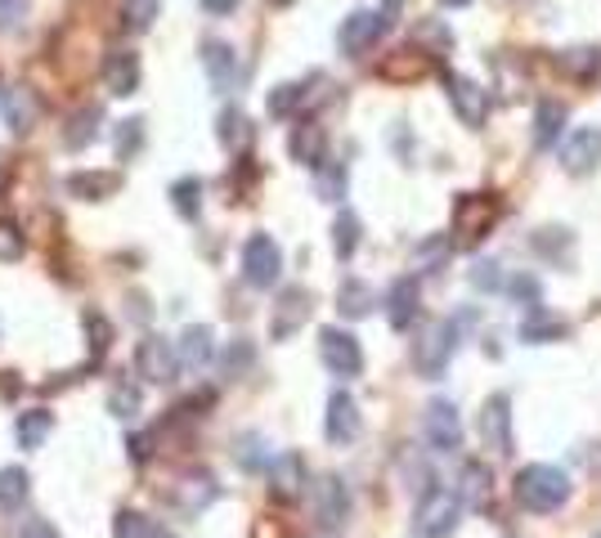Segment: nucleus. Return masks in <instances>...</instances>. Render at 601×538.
I'll return each instance as SVG.
<instances>
[{"label": "nucleus", "instance_id": "1", "mask_svg": "<svg viewBox=\"0 0 601 538\" xmlns=\"http://www.w3.org/2000/svg\"><path fill=\"white\" fill-rule=\"evenodd\" d=\"M516 503L525 507V512H539V516H548V512H561L566 503H570V476L561 466H552V462H529V466H520L516 471Z\"/></svg>", "mask_w": 601, "mask_h": 538}, {"label": "nucleus", "instance_id": "2", "mask_svg": "<svg viewBox=\"0 0 601 538\" xmlns=\"http://www.w3.org/2000/svg\"><path fill=\"white\" fill-rule=\"evenodd\" d=\"M279 275H283V251H279V243H275L270 234H251V238L243 243V283L256 288V292H265V288L279 283Z\"/></svg>", "mask_w": 601, "mask_h": 538}, {"label": "nucleus", "instance_id": "3", "mask_svg": "<svg viewBox=\"0 0 601 538\" xmlns=\"http://www.w3.org/2000/svg\"><path fill=\"white\" fill-rule=\"evenodd\" d=\"M453 351H458V323H431V327H422V336L414 342V368L427 381H436V377H444Z\"/></svg>", "mask_w": 601, "mask_h": 538}, {"label": "nucleus", "instance_id": "4", "mask_svg": "<svg viewBox=\"0 0 601 538\" xmlns=\"http://www.w3.org/2000/svg\"><path fill=\"white\" fill-rule=\"evenodd\" d=\"M319 359L332 377H359L364 373V351H359V336H351L346 327H323L319 332Z\"/></svg>", "mask_w": 601, "mask_h": 538}, {"label": "nucleus", "instance_id": "5", "mask_svg": "<svg viewBox=\"0 0 601 538\" xmlns=\"http://www.w3.org/2000/svg\"><path fill=\"white\" fill-rule=\"evenodd\" d=\"M386 28H390V19H386L382 10H355V14H346L342 28H337V50H342L346 58H364V54L386 36Z\"/></svg>", "mask_w": 601, "mask_h": 538}, {"label": "nucleus", "instance_id": "6", "mask_svg": "<svg viewBox=\"0 0 601 538\" xmlns=\"http://www.w3.org/2000/svg\"><path fill=\"white\" fill-rule=\"evenodd\" d=\"M458 494L453 489H427L422 498H418V512H414V520H418V534L422 538H449L453 534V525H458Z\"/></svg>", "mask_w": 601, "mask_h": 538}, {"label": "nucleus", "instance_id": "7", "mask_svg": "<svg viewBox=\"0 0 601 538\" xmlns=\"http://www.w3.org/2000/svg\"><path fill=\"white\" fill-rule=\"evenodd\" d=\"M136 368H140V377L144 381H153V386H167V381H175V373H180V359H175V346L167 342V336H144V342L136 346Z\"/></svg>", "mask_w": 601, "mask_h": 538}, {"label": "nucleus", "instance_id": "8", "mask_svg": "<svg viewBox=\"0 0 601 538\" xmlns=\"http://www.w3.org/2000/svg\"><path fill=\"white\" fill-rule=\"evenodd\" d=\"M346 516H351V489H346V481L342 476H323L314 485V520L323 529H342Z\"/></svg>", "mask_w": 601, "mask_h": 538}, {"label": "nucleus", "instance_id": "9", "mask_svg": "<svg viewBox=\"0 0 601 538\" xmlns=\"http://www.w3.org/2000/svg\"><path fill=\"white\" fill-rule=\"evenodd\" d=\"M444 86H449V104H453V112H458L466 126H481V121L490 117V95H485V86H481V82L449 73V77H444Z\"/></svg>", "mask_w": 601, "mask_h": 538}, {"label": "nucleus", "instance_id": "10", "mask_svg": "<svg viewBox=\"0 0 601 538\" xmlns=\"http://www.w3.org/2000/svg\"><path fill=\"white\" fill-rule=\"evenodd\" d=\"M104 86L112 99H130L140 90V54L136 50H108L104 54Z\"/></svg>", "mask_w": 601, "mask_h": 538}, {"label": "nucleus", "instance_id": "11", "mask_svg": "<svg viewBox=\"0 0 601 538\" xmlns=\"http://www.w3.org/2000/svg\"><path fill=\"white\" fill-rule=\"evenodd\" d=\"M0 112H6V126L14 140H23V134H32V126L41 121V99L32 86H10L6 95H0Z\"/></svg>", "mask_w": 601, "mask_h": 538}, {"label": "nucleus", "instance_id": "12", "mask_svg": "<svg viewBox=\"0 0 601 538\" xmlns=\"http://www.w3.org/2000/svg\"><path fill=\"white\" fill-rule=\"evenodd\" d=\"M422 431H427V444H431V449L449 453V449H458V440H462V418H458V409H453L449 399H431V404H427V418H422Z\"/></svg>", "mask_w": 601, "mask_h": 538}, {"label": "nucleus", "instance_id": "13", "mask_svg": "<svg viewBox=\"0 0 601 538\" xmlns=\"http://www.w3.org/2000/svg\"><path fill=\"white\" fill-rule=\"evenodd\" d=\"M359 427H364L359 404H355L346 390H332V399H328V422H323L328 440H332V444H355V440H359Z\"/></svg>", "mask_w": 601, "mask_h": 538}, {"label": "nucleus", "instance_id": "14", "mask_svg": "<svg viewBox=\"0 0 601 538\" xmlns=\"http://www.w3.org/2000/svg\"><path fill=\"white\" fill-rule=\"evenodd\" d=\"M561 162H566L570 175L597 171L601 166V126H579L566 140V149H561Z\"/></svg>", "mask_w": 601, "mask_h": 538}, {"label": "nucleus", "instance_id": "15", "mask_svg": "<svg viewBox=\"0 0 601 538\" xmlns=\"http://www.w3.org/2000/svg\"><path fill=\"white\" fill-rule=\"evenodd\" d=\"M512 404H507V395H490L485 399V409H481V440L494 449V453H512Z\"/></svg>", "mask_w": 601, "mask_h": 538}, {"label": "nucleus", "instance_id": "16", "mask_svg": "<svg viewBox=\"0 0 601 538\" xmlns=\"http://www.w3.org/2000/svg\"><path fill=\"white\" fill-rule=\"evenodd\" d=\"M171 346H175L180 368H207L216 359V332L207 323H193V327L180 332V342H171Z\"/></svg>", "mask_w": 601, "mask_h": 538}, {"label": "nucleus", "instance_id": "17", "mask_svg": "<svg viewBox=\"0 0 601 538\" xmlns=\"http://www.w3.org/2000/svg\"><path fill=\"white\" fill-rule=\"evenodd\" d=\"M216 498H221V485H216L212 471H189L184 481H175V494H171V503L180 512H203Z\"/></svg>", "mask_w": 601, "mask_h": 538}, {"label": "nucleus", "instance_id": "18", "mask_svg": "<svg viewBox=\"0 0 601 538\" xmlns=\"http://www.w3.org/2000/svg\"><path fill=\"white\" fill-rule=\"evenodd\" d=\"M99 126H104V108L99 104H86L68 117V126H63V149L68 153H86L95 140H99Z\"/></svg>", "mask_w": 601, "mask_h": 538}, {"label": "nucleus", "instance_id": "19", "mask_svg": "<svg viewBox=\"0 0 601 538\" xmlns=\"http://www.w3.org/2000/svg\"><path fill=\"white\" fill-rule=\"evenodd\" d=\"M203 67H207V82L225 95L234 90V77H238V54L229 41H203Z\"/></svg>", "mask_w": 601, "mask_h": 538}, {"label": "nucleus", "instance_id": "20", "mask_svg": "<svg viewBox=\"0 0 601 538\" xmlns=\"http://www.w3.org/2000/svg\"><path fill=\"white\" fill-rule=\"evenodd\" d=\"M323 149H328V134H323L319 121H301V126L292 130V140H288V153H292L301 166H310V171H319V166L328 162Z\"/></svg>", "mask_w": 601, "mask_h": 538}, {"label": "nucleus", "instance_id": "21", "mask_svg": "<svg viewBox=\"0 0 601 538\" xmlns=\"http://www.w3.org/2000/svg\"><path fill=\"white\" fill-rule=\"evenodd\" d=\"M63 189H68V197H77V202H104V197H112V193L121 189V175H108V171H77V175L63 180Z\"/></svg>", "mask_w": 601, "mask_h": 538}, {"label": "nucleus", "instance_id": "22", "mask_svg": "<svg viewBox=\"0 0 601 538\" xmlns=\"http://www.w3.org/2000/svg\"><path fill=\"white\" fill-rule=\"evenodd\" d=\"M270 485H275V498H297L305 489V462H301V453L270 458Z\"/></svg>", "mask_w": 601, "mask_h": 538}, {"label": "nucleus", "instance_id": "23", "mask_svg": "<svg viewBox=\"0 0 601 538\" xmlns=\"http://www.w3.org/2000/svg\"><path fill=\"white\" fill-rule=\"evenodd\" d=\"M305 319H310V292L305 288H288L279 297V310H275V336L283 342V336H292Z\"/></svg>", "mask_w": 601, "mask_h": 538}, {"label": "nucleus", "instance_id": "24", "mask_svg": "<svg viewBox=\"0 0 601 538\" xmlns=\"http://www.w3.org/2000/svg\"><path fill=\"white\" fill-rule=\"evenodd\" d=\"M386 314H390V327H409L418 319V279H395L390 283Z\"/></svg>", "mask_w": 601, "mask_h": 538}, {"label": "nucleus", "instance_id": "25", "mask_svg": "<svg viewBox=\"0 0 601 538\" xmlns=\"http://www.w3.org/2000/svg\"><path fill=\"white\" fill-rule=\"evenodd\" d=\"M50 431H54V413H50V409H28V413H19L14 440H19V449L36 453V449L50 440Z\"/></svg>", "mask_w": 601, "mask_h": 538}, {"label": "nucleus", "instance_id": "26", "mask_svg": "<svg viewBox=\"0 0 601 538\" xmlns=\"http://www.w3.org/2000/svg\"><path fill=\"white\" fill-rule=\"evenodd\" d=\"M144 409V386L140 381H130V377H117L112 386H108V413L112 418H136Z\"/></svg>", "mask_w": 601, "mask_h": 538}, {"label": "nucleus", "instance_id": "27", "mask_svg": "<svg viewBox=\"0 0 601 538\" xmlns=\"http://www.w3.org/2000/svg\"><path fill=\"white\" fill-rule=\"evenodd\" d=\"M561 126H566V104L544 99L539 112H534V149H552L561 140Z\"/></svg>", "mask_w": 601, "mask_h": 538}, {"label": "nucleus", "instance_id": "28", "mask_svg": "<svg viewBox=\"0 0 601 538\" xmlns=\"http://www.w3.org/2000/svg\"><path fill=\"white\" fill-rule=\"evenodd\" d=\"M32 494V476L23 466H0V512H19Z\"/></svg>", "mask_w": 601, "mask_h": 538}, {"label": "nucleus", "instance_id": "29", "mask_svg": "<svg viewBox=\"0 0 601 538\" xmlns=\"http://www.w3.org/2000/svg\"><path fill=\"white\" fill-rule=\"evenodd\" d=\"M171 207H175L180 220H197V216H203V180H193V175L175 180L171 184Z\"/></svg>", "mask_w": 601, "mask_h": 538}, {"label": "nucleus", "instance_id": "30", "mask_svg": "<svg viewBox=\"0 0 601 538\" xmlns=\"http://www.w3.org/2000/svg\"><path fill=\"white\" fill-rule=\"evenodd\" d=\"M140 149H144V117H126L112 130V153H117V162H136Z\"/></svg>", "mask_w": 601, "mask_h": 538}, {"label": "nucleus", "instance_id": "31", "mask_svg": "<svg viewBox=\"0 0 601 538\" xmlns=\"http://www.w3.org/2000/svg\"><path fill=\"white\" fill-rule=\"evenodd\" d=\"M359 238H364L359 216L355 212H337V220H332V251H337L342 260H351L355 247H359Z\"/></svg>", "mask_w": 601, "mask_h": 538}, {"label": "nucleus", "instance_id": "32", "mask_svg": "<svg viewBox=\"0 0 601 538\" xmlns=\"http://www.w3.org/2000/svg\"><path fill=\"white\" fill-rule=\"evenodd\" d=\"M158 14H162V0H121V28L136 36L149 32L158 23Z\"/></svg>", "mask_w": 601, "mask_h": 538}, {"label": "nucleus", "instance_id": "33", "mask_svg": "<svg viewBox=\"0 0 601 538\" xmlns=\"http://www.w3.org/2000/svg\"><path fill=\"white\" fill-rule=\"evenodd\" d=\"M337 310H342L346 319H364V314L373 310V288L359 283V279H346V283L337 288Z\"/></svg>", "mask_w": 601, "mask_h": 538}, {"label": "nucleus", "instance_id": "34", "mask_svg": "<svg viewBox=\"0 0 601 538\" xmlns=\"http://www.w3.org/2000/svg\"><path fill=\"white\" fill-rule=\"evenodd\" d=\"M251 364H256V346L247 342V336H234V342L225 346V355H221V368H225V377H243Z\"/></svg>", "mask_w": 601, "mask_h": 538}, {"label": "nucleus", "instance_id": "35", "mask_svg": "<svg viewBox=\"0 0 601 538\" xmlns=\"http://www.w3.org/2000/svg\"><path fill=\"white\" fill-rule=\"evenodd\" d=\"M112 538H158V525L144 516V512H117L112 520Z\"/></svg>", "mask_w": 601, "mask_h": 538}, {"label": "nucleus", "instance_id": "36", "mask_svg": "<svg viewBox=\"0 0 601 538\" xmlns=\"http://www.w3.org/2000/svg\"><path fill=\"white\" fill-rule=\"evenodd\" d=\"M462 498L476 503V507L490 498V466H481V462H466L462 466Z\"/></svg>", "mask_w": 601, "mask_h": 538}, {"label": "nucleus", "instance_id": "37", "mask_svg": "<svg viewBox=\"0 0 601 538\" xmlns=\"http://www.w3.org/2000/svg\"><path fill=\"white\" fill-rule=\"evenodd\" d=\"M301 99H305V86L301 82H283V86H275L270 90V117H288V112H297L301 108Z\"/></svg>", "mask_w": 601, "mask_h": 538}, {"label": "nucleus", "instance_id": "38", "mask_svg": "<svg viewBox=\"0 0 601 538\" xmlns=\"http://www.w3.org/2000/svg\"><path fill=\"white\" fill-rule=\"evenodd\" d=\"M557 332H566V323L552 319L548 310H534V314L520 323V336H525V342H544V336H557Z\"/></svg>", "mask_w": 601, "mask_h": 538}, {"label": "nucleus", "instance_id": "39", "mask_svg": "<svg viewBox=\"0 0 601 538\" xmlns=\"http://www.w3.org/2000/svg\"><path fill=\"white\" fill-rule=\"evenodd\" d=\"M234 458H238L243 471H265V466H270V453H265V440H260V435H243L238 449H234Z\"/></svg>", "mask_w": 601, "mask_h": 538}, {"label": "nucleus", "instance_id": "40", "mask_svg": "<svg viewBox=\"0 0 601 538\" xmlns=\"http://www.w3.org/2000/svg\"><path fill=\"white\" fill-rule=\"evenodd\" d=\"M319 197H328V202H337L342 193H346V166H337V162H323L319 166Z\"/></svg>", "mask_w": 601, "mask_h": 538}, {"label": "nucleus", "instance_id": "41", "mask_svg": "<svg viewBox=\"0 0 601 538\" xmlns=\"http://www.w3.org/2000/svg\"><path fill=\"white\" fill-rule=\"evenodd\" d=\"M243 126H247V117H243L238 108H225V112H221V130H216V134H221L225 149H238V144H243V134H247Z\"/></svg>", "mask_w": 601, "mask_h": 538}, {"label": "nucleus", "instance_id": "42", "mask_svg": "<svg viewBox=\"0 0 601 538\" xmlns=\"http://www.w3.org/2000/svg\"><path fill=\"white\" fill-rule=\"evenodd\" d=\"M561 63L570 67V73L583 82V77H597V67H601V54L597 50H570V54H561Z\"/></svg>", "mask_w": 601, "mask_h": 538}, {"label": "nucleus", "instance_id": "43", "mask_svg": "<svg viewBox=\"0 0 601 538\" xmlns=\"http://www.w3.org/2000/svg\"><path fill=\"white\" fill-rule=\"evenodd\" d=\"M23 229L14 220H0V260H19L23 256Z\"/></svg>", "mask_w": 601, "mask_h": 538}, {"label": "nucleus", "instance_id": "44", "mask_svg": "<svg viewBox=\"0 0 601 538\" xmlns=\"http://www.w3.org/2000/svg\"><path fill=\"white\" fill-rule=\"evenodd\" d=\"M32 10V0H0V32H14Z\"/></svg>", "mask_w": 601, "mask_h": 538}, {"label": "nucleus", "instance_id": "45", "mask_svg": "<svg viewBox=\"0 0 601 538\" xmlns=\"http://www.w3.org/2000/svg\"><path fill=\"white\" fill-rule=\"evenodd\" d=\"M86 327H90V346H95V355L112 346V327L104 323V314H95V310H90V314H86Z\"/></svg>", "mask_w": 601, "mask_h": 538}, {"label": "nucleus", "instance_id": "46", "mask_svg": "<svg viewBox=\"0 0 601 538\" xmlns=\"http://www.w3.org/2000/svg\"><path fill=\"white\" fill-rule=\"evenodd\" d=\"M507 292H512V297H520V301H529V305H539V283L525 279V275H516V279L507 283Z\"/></svg>", "mask_w": 601, "mask_h": 538}, {"label": "nucleus", "instance_id": "47", "mask_svg": "<svg viewBox=\"0 0 601 538\" xmlns=\"http://www.w3.org/2000/svg\"><path fill=\"white\" fill-rule=\"evenodd\" d=\"M19 538H63V534H58V529H54L45 516H32V520L23 525V534H19Z\"/></svg>", "mask_w": 601, "mask_h": 538}, {"label": "nucleus", "instance_id": "48", "mask_svg": "<svg viewBox=\"0 0 601 538\" xmlns=\"http://www.w3.org/2000/svg\"><path fill=\"white\" fill-rule=\"evenodd\" d=\"M472 283H476V288H498V265H494V260L476 265V275H472Z\"/></svg>", "mask_w": 601, "mask_h": 538}, {"label": "nucleus", "instance_id": "49", "mask_svg": "<svg viewBox=\"0 0 601 538\" xmlns=\"http://www.w3.org/2000/svg\"><path fill=\"white\" fill-rule=\"evenodd\" d=\"M126 301H130V319H153V310H149V297H144V292H130Z\"/></svg>", "mask_w": 601, "mask_h": 538}, {"label": "nucleus", "instance_id": "50", "mask_svg": "<svg viewBox=\"0 0 601 538\" xmlns=\"http://www.w3.org/2000/svg\"><path fill=\"white\" fill-rule=\"evenodd\" d=\"M243 6V0H203V10L207 14H216V19H225V14H234Z\"/></svg>", "mask_w": 601, "mask_h": 538}, {"label": "nucleus", "instance_id": "51", "mask_svg": "<svg viewBox=\"0 0 601 538\" xmlns=\"http://www.w3.org/2000/svg\"><path fill=\"white\" fill-rule=\"evenodd\" d=\"M149 444H153L149 435H130V458H136V462H140V458H149V453H153Z\"/></svg>", "mask_w": 601, "mask_h": 538}, {"label": "nucleus", "instance_id": "52", "mask_svg": "<svg viewBox=\"0 0 601 538\" xmlns=\"http://www.w3.org/2000/svg\"><path fill=\"white\" fill-rule=\"evenodd\" d=\"M444 6H449V10H458V6H466V0H444Z\"/></svg>", "mask_w": 601, "mask_h": 538}, {"label": "nucleus", "instance_id": "53", "mask_svg": "<svg viewBox=\"0 0 601 538\" xmlns=\"http://www.w3.org/2000/svg\"><path fill=\"white\" fill-rule=\"evenodd\" d=\"M158 538H171V534H167V529H158Z\"/></svg>", "mask_w": 601, "mask_h": 538}, {"label": "nucleus", "instance_id": "54", "mask_svg": "<svg viewBox=\"0 0 601 538\" xmlns=\"http://www.w3.org/2000/svg\"><path fill=\"white\" fill-rule=\"evenodd\" d=\"M0 95H6V86H0Z\"/></svg>", "mask_w": 601, "mask_h": 538}]
</instances>
